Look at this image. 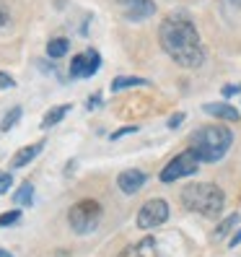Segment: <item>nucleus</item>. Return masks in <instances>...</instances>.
Masks as SVG:
<instances>
[{
    "mask_svg": "<svg viewBox=\"0 0 241 257\" xmlns=\"http://www.w3.org/2000/svg\"><path fill=\"white\" fill-rule=\"evenodd\" d=\"M238 221H241V216H238V213H231L228 218H223V221H220V226L215 229V234H218V236H225V234H228Z\"/></svg>",
    "mask_w": 241,
    "mask_h": 257,
    "instance_id": "obj_18",
    "label": "nucleus"
},
{
    "mask_svg": "<svg viewBox=\"0 0 241 257\" xmlns=\"http://www.w3.org/2000/svg\"><path fill=\"white\" fill-rule=\"evenodd\" d=\"M200 156H197V151L194 148H187L182 151V154H176L166 166L161 169L158 179L163 185H171V182H179V179H184V177H192V174H197L200 172Z\"/></svg>",
    "mask_w": 241,
    "mask_h": 257,
    "instance_id": "obj_5",
    "label": "nucleus"
},
{
    "mask_svg": "<svg viewBox=\"0 0 241 257\" xmlns=\"http://www.w3.org/2000/svg\"><path fill=\"white\" fill-rule=\"evenodd\" d=\"M70 112V104H60V107H52L47 114L42 117V130H50V127H55L60 119H63L65 114Z\"/></svg>",
    "mask_w": 241,
    "mask_h": 257,
    "instance_id": "obj_13",
    "label": "nucleus"
},
{
    "mask_svg": "<svg viewBox=\"0 0 241 257\" xmlns=\"http://www.w3.org/2000/svg\"><path fill=\"white\" fill-rule=\"evenodd\" d=\"M21 114H24V109L21 107H13V109H8L6 112V117H3V122H0V130H3V133H8L13 125H16L19 122V119H21Z\"/></svg>",
    "mask_w": 241,
    "mask_h": 257,
    "instance_id": "obj_17",
    "label": "nucleus"
},
{
    "mask_svg": "<svg viewBox=\"0 0 241 257\" xmlns=\"http://www.w3.org/2000/svg\"><path fill=\"white\" fill-rule=\"evenodd\" d=\"M99 221H101V205H99V200L86 198V200H78L68 210V223H70V229L75 234H91V231H96Z\"/></svg>",
    "mask_w": 241,
    "mask_h": 257,
    "instance_id": "obj_4",
    "label": "nucleus"
},
{
    "mask_svg": "<svg viewBox=\"0 0 241 257\" xmlns=\"http://www.w3.org/2000/svg\"><path fill=\"white\" fill-rule=\"evenodd\" d=\"M96 107H101V94H94L88 99V109H96Z\"/></svg>",
    "mask_w": 241,
    "mask_h": 257,
    "instance_id": "obj_24",
    "label": "nucleus"
},
{
    "mask_svg": "<svg viewBox=\"0 0 241 257\" xmlns=\"http://www.w3.org/2000/svg\"><path fill=\"white\" fill-rule=\"evenodd\" d=\"M32 200H34V185L24 182V185L16 190V195H13V203H19V205H32Z\"/></svg>",
    "mask_w": 241,
    "mask_h": 257,
    "instance_id": "obj_16",
    "label": "nucleus"
},
{
    "mask_svg": "<svg viewBox=\"0 0 241 257\" xmlns=\"http://www.w3.org/2000/svg\"><path fill=\"white\" fill-rule=\"evenodd\" d=\"M13 187V177L8 172H0V192H8Z\"/></svg>",
    "mask_w": 241,
    "mask_h": 257,
    "instance_id": "obj_21",
    "label": "nucleus"
},
{
    "mask_svg": "<svg viewBox=\"0 0 241 257\" xmlns=\"http://www.w3.org/2000/svg\"><path fill=\"white\" fill-rule=\"evenodd\" d=\"M6 21H8V13H6L3 8H0V29H3V26H6Z\"/></svg>",
    "mask_w": 241,
    "mask_h": 257,
    "instance_id": "obj_27",
    "label": "nucleus"
},
{
    "mask_svg": "<svg viewBox=\"0 0 241 257\" xmlns=\"http://www.w3.org/2000/svg\"><path fill=\"white\" fill-rule=\"evenodd\" d=\"M158 42H161L163 52L182 68L194 70L205 63V47H202L200 32L194 29V24L184 13H171V16L161 21Z\"/></svg>",
    "mask_w": 241,
    "mask_h": 257,
    "instance_id": "obj_1",
    "label": "nucleus"
},
{
    "mask_svg": "<svg viewBox=\"0 0 241 257\" xmlns=\"http://www.w3.org/2000/svg\"><path fill=\"white\" fill-rule=\"evenodd\" d=\"M16 221H21V210H6V213H0V229L13 226Z\"/></svg>",
    "mask_w": 241,
    "mask_h": 257,
    "instance_id": "obj_19",
    "label": "nucleus"
},
{
    "mask_svg": "<svg viewBox=\"0 0 241 257\" xmlns=\"http://www.w3.org/2000/svg\"><path fill=\"white\" fill-rule=\"evenodd\" d=\"M119 257H161V254H158V247H156V239L145 236L140 241H135V244H130L127 249H122Z\"/></svg>",
    "mask_w": 241,
    "mask_h": 257,
    "instance_id": "obj_10",
    "label": "nucleus"
},
{
    "mask_svg": "<svg viewBox=\"0 0 241 257\" xmlns=\"http://www.w3.org/2000/svg\"><path fill=\"white\" fill-rule=\"evenodd\" d=\"M233 143V133L225 125H202L189 135V148L197 151L202 164L220 161Z\"/></svg>",
    "mask_w": 241,
    "mask_h": 257,
    "instance_id": "obj_2",
    "label": "nucleus"
},
{
    "mask_svg": "<svg viewBox=\"0 0 241 257\" xmlns=\"http://www.w3.org/2000/svg\"><path fill=\"white\" fill-rule=\"evenodd\" d=\"M132 86H150L148 78H140V75H119V78L112 81V91H122V88H132Z\"/></svg>",
    "mask_w": 241,
    "mask_h": 257,
    "instance_id": "obj_14",
    "label": "nucleus"
},
{
    "mask_svg": "<svg viewBox=\"0 0 241 257\" xmlns=\"http://www.w3.org/2000/svg\"><path fill=\"white\" fill-rule=\"evenodd\" d=\"M42 148H44L42 141H39V143H32V146L19 148L16 154H13V159H11V166H13V169H21V166H26L29 161H34V159L42 154Z\"/></svg>",
    "mask_w": 241,
    "mask_h": 257,
    "instance_id": "obj_12",
    "label": "nucleus"
},
{
    "mask_svg": "<svg viewBox=\"0 0 241 257\" xmlns=\"http://www.w3.org/2000/svg\"><path fill=\"white\" fill-rule=\"evenodd\" d=\"M182 122H184V112H176V114L169 119V127H179Z\"/></svg>",
    "mask_w": 241,
    "mask_h": 257,
    "instance_id": "obj_23",
    "label": "nucleus"
},
{
    "mask_svg": "<svg viewBox=\"0 0 241 257\" xmlns=\"http://www.w3.org/2000/svg\"><path fill=\"white\" fill-rule=\"evenodd\" d=\"M0 257H13L11 252H6V249H0Z\"/></svg>",
    "mask_w": 241,
    "mask_h": 257,
    "instance_id": "obj_28",
    "label": "nucleus"
},
{
    "mask_svg": "<svg viewBox=\"0 0 241 257\" xmlns=\"http://www.w3.org/2000/svg\"><path fill=\"white\" fill-rule=\"evenodd\" d=\"M145 182H148V177L140 169H125V172H119V177H117V187L122 190L125 195H135L138 190L145 187Z\"/></svg>",
    "mask_w": 241,
    "mask_h": 257,
    "instance_id": "obj_9",
    "label": "nucleus"
},
{
    "mask_svg": "<svg viewBox=\"0 0 241 257\" xmlns=\"http://www.w3.org/2000/svg\"><path fill=\"white\" fill-rule=\"evenodd\" d=\"M236 244H241V229H238V231L231 236V244H228V247H236Z\"/></svg>",
    "mask_w": 241,
    "mask_h": 257,
    "instance_id": "obj_25",
    "label": "nucleus"
},
{
    "mask_svg": "<svg viewBox=\"0 0 241 257\" xmlns=\"http://www.w3.org/2000/svg\"><path fill=\"white\" fill-rule=\"evenodd\" d=\"M117 6H119V11H122V16L132 24L153 19L156 11H158V6L153 3V0H117Z\"/></svg>",
    "mask_w": 241,
    "mask_h": 257,
    "instance_id": "obj_7",
    "label": "nucleus"
},
{
    "mask_svg": "<svg viewBox=\"0 0 241 257\" xmlns=\"http://www.w3.org/2000/svg\"><path fill=\"white\" fill-rule=\"evenodd\" d=\"M13 86H16V81H13L8 73L0 70V88H13Z\"/></svg>",
    "mask_w": 241,
    "mask_h": 257,
    "instance_id": "obj_22",
    "label": "nucleus"
},
{
    "mask_svg": "<svg viewBox=\"0 0 241 257\" xmlns=\"http://www.w3.org/2000/svg\"><path fill=\"white\" fill-rule=\"evenodd\" d=\"M233 3H236V6H241V0H233Z\"/></svg>",
    "mask_w": 241,
    "mask_h": 257,
    "instance_id": "obj_29",
    "label": "nucleus"
},
{
    "mask_svg": "<svg viewBox=\"0 0 241 257\" xmlns=\"http://www.w3.org/2000/svg\"><path fill=\"white\" fill-rule=\"evenodd\" d=\"M68 50H70V42L63 39V37H57V39H50V42H47V57H52V60L65 57Z\"/></svg>",
    "mask_w": 241,
    "mask_h": 257,
    "instance_id": "obj_15",
    "label": "nucleus"
},
{
    "mask_svg": "<svg viewBox=\"0 0 241 257\" xmlns=\"http://www.w3.org/2000/svg\"><path fill=\"white\" fill-rule=\"evenodd\" d=\"M169 221V203L163 198H150L140 205L138 216H135V223H138V229H156V226L166 223Z\"/></svg>",
    "mask_w": 241,
    "mask_h": 257,
    "instance_id": "obj_6",
    "label": "nucleus"
},
{
    "mask_svg": "<svg viewBox=\"0 0 241 257\" xmlns=\"http://www.w3.org/2000/svg\"><path fill=\"white\" fill-rule=\"evenodd\" d=\"M132 133H138V127H135V125H130V127H119V130H114V133L109 135V141H119V138H125V135H132Z\"/></svg>",
    "mask_w": 241,
    "mask_h": 257,
    "instance_id": "obj_20",
    "label": "nucleus"
},
{
    "mask_svg": "<svg viewBox=\"0 0 241 257\" xmlns=\"http://www.w3.org/2000/svg\"><path fill=\"white\" fill-rule=\"evenodd\" d=\"M210 117H215V119H225V122H236V119L241 117L236 107H231V104H225V101H215V104H205L202 107Z\"/></svg>",
    "mask_w": 241,
    "mask_h": 257,
    "instance_id": "obj_11",
    "label": "nucleus"
},
{
    "mask_svg": "<svg viewBox=\"0 0 241 257\" xmlns=\"http://www.w3.org/2000/svg\"><path fill=\"white\" fill-rule=\"evenodd\" d=\"M182 203L187 210H194L200 216L213 218L225 205V192L213 182H189L182 190Z\"/></svg>",
    "mask_w": 241,
    "mask_h": 257,
    "instance_id": "obj_3",
    "label": "nucleus"
},
{
    "mask_svg": "<svg viewBox=\"0 0 241 257\" xmlns=\"http://www.w3.org/2000/svg\"><path fill=\"white\" fill-rule=\"evenodd\" d=\"M236 91H238V86H225V88H223L225 96H231V94H236Z\"/></svg>",
    "mask_w": 241,
    "mask_h": 257,
    "instance_id": "obj_26",
    "label": "nucleus"
},
{
    "mask_svg": "<svg viewBox=\"0 0 241 257\" xmlns=\"http://www.w3.org/2000/svg\"><path fill=\"white\" fill-rule=\"evenodd\" d=\"M99 68H101V55L96 50H88L70 60V78H91Z\"/></svg>",
    "mask_w": 241,
    "mask_h": 257,
    "instance_id": "obj_8",
    "label": "nucleus"
}]
</instances>
